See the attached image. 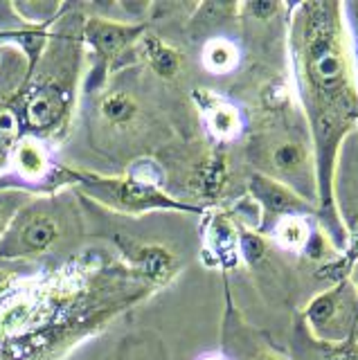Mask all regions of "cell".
<instances>
[{"label":"cell","mask_w":358,"mask_h":360,"mask_svg":"<svg viewBox=\"0 0 358 360\" xmlns=\"http://www.w3.org/2000/svg\"><path fill=\"white\" fill-rule=\"evenodd\" d=\"M290 86L318 165L320 223L347 248L333 207V174L343 144L358 131V61L338 0H307L290 7L286 27Z\"/></svg>","instance_id":"6da1fadb"},{"label":"cell","mask_w":358,"mask_h":360,"mask_svg":"<svg viewBox=\"0 0 358 360\" xmlns=\"http://www.w3.org/2000/svg\"><path fill=\"white\" fill-rule=\"evenodd\" d=\"M63 93L57 86H43L27 99V122L37 129H52L61 120L63 112Z\"/></svg>","instance_id":"ac0fdd59"},{"label":"cell","mask_w":358,"mask_h":360,"mask_svg":"<svg viewBox=\"0 0 358 360\" xmlns=\"http://www.w3.org/2000/svg\"><path fill=\"white\" fill-rule=\"evenodd\" d=\"M290 360H358V338L340 345L316 340L298 318L290 329Z\"/></svg>","instance_id":"4fadbf2b"},{"label":"cell","mask_w":358,"mask_h":360,"mask_svg":"<svg viewBox=\"0 0 358 360\" xmlns=\"http://www.w3.org/2000/svg\"><path fill=\"white\" fill-rule=\"evenodd\" d=\"M245 194L257 202V207L262 212V228H260L262 234L271 228L275 221L284 217H309V219L320 221L318 205L305 200L290 187L277 183L273 178H266L262 174H252L248 178Z\"/></svg>","instance_id":"ba28073f"},{"label":"cell","mask_w":358,"mask_h":360,"mask_svg":"<svg viewBox=\"0 0 358 360\" xmlns=\"http://www.w3.org/2000/svg\"><path fill=\"white\" fill-rule=\"evenodd\" d=\"M86 187L93 194L106 202L108 207L117 212L140 217L147 212H185V214H203V210L185 202L181 198H174L172 194L160 189V185H153L138 176L124 178H88Z\"/></svg>","instance_id":"5b68a950"},{"label":"cell","mask_w":358,"mask_h":360,"mask_svg":"<svg viewBox=\"0 0 358 360\" xmlns=\"http://www.w3.org/2000/svg\"><path fill=\"white\" fill-rule=\"evenodd\" d=\"M245 160L252 174L273 178L318 205L316 151L305 122L284 120L255 131L245 142Z\"/></svg>","instance_id":"7a4b0ae2"},{"label":"cell","mask_w":358,"mask_h":360,"mask_svg":"<svg viewBox=\"0 0 358 360\" xmlns=\"http://www.w3.org/2000/svg\"><path fill=\"white\" fill-rule=\"evenodd\" d=\"M14 165L18 169V174L27 180H39L48 169V158L43 146L39 142H18L14 146Z\"/></svg>","instance_id":"ffe728a7"},{"label":"cell","mask_w":358,"mask_h":360,"mask_svg":"<svg viewBox=\"0 0 358 360\" xmlns=\"http://www.w3.org/2000/svg\"><path fill=\"white\" fill-rule=\"evenodd\" d=\"M97 108L102 122L117 133H131V129L140 127L144 120L140 99L127 90H110V93L102 95Z\"/></svg>","instance_id":"2e32d148"},{"label":"cell","mask_w":358,"mask_h":360,"mask_svg":"<svg viewBox=\"0 0 358 360\" xmlns=\"http://www.w3.org/2000/svg\"><path fill=\"white\" fill-rule=\"evenodd\" d=\"M138 54L144 59L149 70L162 82H174L183 72L185 61L181 50L158 34H142V39L138 41Z\"/></svg>","instance_id":"9a60e30c"},{"label":"cell","mask_w":358,"mask_h":360,"mask_svg":"<svg viewBox=\"0 0 358 360\" xmlns=\"http://www.w3.org/2000/svg\"><path fill=\"white\" fill-rule=\"evenodd\" d=\"M198 360H228V358L223 356L221 352H212V354H203Z\"/></svg>","instance_id":"d4e9b609"},{"label":"cell","mask_w":358,"mask_h":360,"mask_svg":"<svg viewBox=\"0 0 358 360\" xmlns=\"http://www.w3.org/2000/svg\"><path fill=\"white\" fill-rule=\"evenodd\" d=\"M122 252L129 257L136 273L147 277L153 286H165L181 273V259L178 255L162 243L149 241H131L122 243Z\"/></svg>","instance_id":"7c38bea8"},{"label":"cell","mask_w":358,"mask_h":360,"mask_svg":"<svg viewBox=\"0 0 358 360\" xmlns=\"http://www.w3.org/2000/svg\"><path fill=\"white\" fill-rule=\"evenodd\" d=\"M52 205H32L20 210L0 239V255L27 257L52 250L61 236V219Z\"/></svg>","instance_id":"52a82bcc"},{"label":"cell","mask_w":358,"mask_h":360,"mask_svg":"<svg viewBox=\"0 0 358 360\" xmlns=\"http://www.w3.org/2000/svg\"><path fill=\"white\" fill-rule=\"evenodd\" d=\"M288 7L284 3H268V0H257V3H241V16H250V20L268 22L284 14Z\"/></svg>","instance_id":"44dd1931"},{"label":"cell","mask_w":358,"mask_h":360,"mask_svg":"<svg viewBox=\"0 0 358 360\" xmlns=\"http://www.w3.org/2000/svg\"><path fill=\"white\" fill-rule=\"evenodd\" d=\"M144 34V25H124V22L99 20L93 18L86 27V39L93 43V48L108 59L124 52L131 43H138Z\"/></svg>","instance_id":"5bb4252c"},{"label":"cell","mask_w":358,"mask_h":360,"mask_svg":"<svg viewBox=\"0 0 358 360\" xmlns=\"http://www.w3.org/2000/svg\"><path fill=\"white\" fill-rule=\"evenodd\" d=\"M228 360H290V354L275 345L264 331L255 329L243 320L239 309L228 300L226 320H223V349Z\"/></svg>","instance_id":"9c48e42d"},{"label":"cell","mask_w":358,"mask_h":360,"mask_svg":"<svg viewBox=\"0 0 358 360\" xmlns=\"http://www.w3.org/2000/svg\"><path fill=\"white\" fill-rule=\"evenodd\" d=\"M343 14H345L347 32H350L354 56H356V61H358V0H354V3H343Z\"/></svg>","instance_id":"603a6c76"},{"label":"cell","mask_w":358,"mask_h":360,"mask_svg":"<svg viewBox=\"0 0 358 360\" xmlns=\"http://www.w3.org/2000/svg\"><path fill=\"white\" fill-rule=\"evenodd\" d=\"M20 202H25V196L20 194H0V239L7 232L9 223L14 221V214L18 212Z\"/></svg>","instance_id":"7402d4cb"},{"label":"cell","mask_w":358,"mask_h":360,"mask_svg":"<svg viewBox=\"0 0 358 360\" xmlns=\"http://www.w3.org/2000/svg\"><path fill=\"white\" fill-rule=\"evenodd\" d=\"M333 207L347 234V248L340 259L318 273L320 279L331 284L350 275L352 264L358 259V131L343 144L333 174Z\"/></svg>","instance_id":"277c9868"},{"label":"cell","mask_w":358,"mask_h":360,"mask_svg":"<svg viewBox=\"0 0 358 360\" xmlns=\"http://www.w3.org/2000/svg\"><path fill=\"white\" fill-rule=\"evenodd\" d=\"M316 223H318L316 219H309V217H284L275 221L271 228L264 232V236H268L282 252L302 257Z\"/></svg>","instance_id":"e0dca14e"},{"label":"cell","mask_w":358,"mask_h":360,"mask_svg":"<svg viewBox=\"0 0 358 360\" xmlns=\"http://www.w3.org/2000/svg\"><path fill=\"white\" fill-rule=\"evenodd\" d=\"M239 257L250 268V273L260 286L266 302L275 307H284L293 295V273L284 262L282 250L257 230L239 232Z\"/></svg>","instance_id":"8992f818"},{"label":"cell","mask_w":358,"mask_h":360,"mask_svg":"<svg viewBox=\"0 0 358 360\" xmlns=\"http://www.w3.org/2000/svg\"><path fill=\"white\" fill-rule=\"evenodd\" d=\"M347 279L352 281V286H354V290H356V295H358V259L352 264V268H350V275H347Z\"/></svg>","instance_id":"cb8c5ba5"},{"label":"cell","mask_w":358,"mask_h":360,"mask_svg":"<svg viewBox=\"0 0 358 360\" xmlns=\"http://www.w3.org/2000/svg\"><path fill=\"white\" fill-rule=\"evenodd\" d=\"M158 360H167V358H165V356H160V358H158Z\"/></svg>","instance_id":"484cf974"},{"label":"cell","mask_w":358,"mask_h":360,"mask_svg":"<svg viewBox=\"0 0 358 360\" xmlns=\"http://www.w3.org/2000/svg\"><path fill=\"white\" fill-rule=\"evenodd\" d=\"M298 320L320 342L340 345L354 340L358 333V295L350 279H338L318 290L305 307Z\"/></svg>","instance_id":"3957f363"},{"label":"cell","mask_w":358,"mask_h":360,"mask_svg":"<svg viewBox=\"0 0 358 360\" xmlns=\"http://www.w3.org/2000/svg\"><path fill=\"white\" fill-rule=\"evenodd\" d=\"M203 68L212 75H230L241 63V52L237 43L228 37H212L205 41L203 52H200Z\"/></svg>","instance_id":"d6986e66"},{"label":"cell","mask_w":358,"mask_h":360,"mask_svg":"<svg viewBox=\"0 0 358 360\" xmlns=\"http://www.w3.org/2000/svg\"><path fill=\"white\" fill-rule=\"evenodd\" d=\"M232 185V162L226 149L212 146L203 151L196 160L189 165L187 172V187L196 196V200H203L205 205H215L228 194Z\"/></svg>","instance_id":"30bf717a"},{"label":"cell","mask_w":358,"mask_h":360,"mask_svg":"<svg viewBox=\"0 0 358 360\" xmlns=\"http://www.w3.org/2000/svg\"><path fill=\"white\" fill-rule=\"evenodd\" d=\"M196 104L207 133L215 138L217 144H230L239 140L245 131V117L237 104L221 97L212 90L196 93Z\"/></svg>","instance_id":"8fae6325"},{"label":"cell","mask_w":358,"mask_h":360,"mask_svg":"<svg viewBox=\"0 0 358 360\" xmlns=\"http://www.w3.org/2000/svg\"><path fill=\"white\" fill-rule=\"evenodd\" d=\"M356 338H358V333H356Z\"/></svg>","instance_id":"4316f807"}]
</instances>
